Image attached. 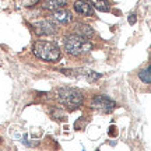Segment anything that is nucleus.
I'll return each instance as SVG.
<instances>
[{"label": "nucleus", "instance_id": "9d476101", "mask_svg": "<svg viewBox=\"0 0 151 151\" xmlns=\"http://www.w3.org/2000/svg\"><path fill=\"white\" fill-rule=\"evenodd\" d=\"M88 3H90L92 7H95L97 10L104 11V13H108V11L111 10V6H109L108 0H88Z\"/></svg>", "mask_w": 151, "mask_h": 151}, {"label": "nucleus", "instance_id": "9b49d317", "mask_svg": "<svg viewBox=\"0 0 151 151\" xmlns=\"http://www.w3.org/2000/svg\"><path fill=\"white\" fill-rule=\"evenodd\" d=\"M139 77H140V80L144 81L146 84H150L151 83V67L150 66H147L146 70H141L140 74H139Z\"/></svg>", "mask_w": 151, "mask_h": 151}, {"label": "nucleus", "instance_id": "7ed1b4c3", "mask_svg": "<svg viewBox=\"0 0 151 151\" xmlns=\"http://www.w3.org/2000/svg\"><path fill=\"white\" fill-rule=\"evenodd\" d=\"M56 99L59 101L63 106H67L70 109H76L81 106L83 104V95L76 88H69V87H63V88H58L56 91Z\"/></svg>", "mask_w": 151, "mask_h": 151}, {"label": "nucleus", "instance_id": "1a4fd4ad", "mask_svg": "<svg viewBox=\"0 0 151 151\" xmlns=\"http://www.w3.org/2000/svg\"><path fill=\"white\" fill-rule=\"evenodd\" d=\"M66 3H67V0H45L43 1V9L55 11L59 10V9H63Z\"/></svg>", "mask_w": 151, "mask_h": 151}, {"label": "nucleus", "instance_id": "423d86ee", "mask_svg": "<svg viewBox=\"0 0 151 151\" xmlns=\"http://www.w3.org/2000/svg\"><path fill=\"white\" fill-rule=\"evenodd\" d=\"M74 10L78 13V14H83V16H94V9L92 6L86 1V0H77L74 3Z\"/></svg>", "mask_w": 151, "mask_h": 151}, {"label": "nucleus", "instance_id": "ddd939ff", "mask_svg": "<svg viewBox=\"0 0 151 151\" xmlns=\"http://www.w3.org/2000/svg\"><path fill=\"white\" fill-rule=\"evenodd\" d=\"M136 21H137L136 14H130V16H129V24H130V25H133V24H136Z\"/></svg>", "mask_w": 151, "mask_h": 151}, {"label": "nucleus", "instance_id": "f03ea898", "mask_svg": "<svg viewBox=\"0 0 151 151\" xmlns=\"http://www.w3.org/2000/svg\"><path fill=\"white\" fill-rule=\"evenodd\" d=\"M65 48L66 52L71 56H80L83 53L90 52L92 48V45L88 42V39L84 37H81L78 34H73L65 39Z\"/></svg>", "mask_w": 151, "mask_h": 151}, {"label": "nucleus", "instance_id": "39448f33", "mask_svg": "<svg viewBox=\"0 0 151 151\" xmlns=\"http://www.w3.org/2000/svg\"><path fill=\"white\" fill-rule=\"evenodd\" d=\"M35 32L38 35H52L56 32V24L50 20H43V21L35 22L34 24Z\"/></svg>", "mask_w": 151, "mask_h": 151}, {"label": "nucleus", "instance_id": "20e7f679", "mask_svg": "<svg viewBox=\"0 0 151 151\" xmlns=\"http://www.w3.org/2000/svg\"><path fill=\"white\" fill-rule=\"evenodd\" d=\"M91 108L102 113H111L116 108V104H115L113 99H111L106 95H97L91 101Z\"/></svg>", "mask_w": 151, "mask_h": 151}, {"label": "nucleus", "instance_id": "6e6552de", "mask_svg": "<svg viewBox=\"0 0 151 151\" xmlns=\"http://www.w3.org/2000/svg\"><path fill=\"white\" fill-rule=\"evenodd\" d=\"M53 20L60 22V24H67L71 21V14L65 9H59V10H55Z\"/></svg>", "mask_w": 151, "mask_h": 151}, {"label": "nucleus", "instance_id": "f257e3e1", "mask_svg": "<svg viewBox=\"0 0 151 151\" xmlns=\"http://www.w3.org/2000/svg\"><path fill=\"white\" fill-rule=\"evenodd\" d=\"M34 55L45 62H56L60 58V49L55 42L37 41L32 46Z\"/></svg>", "mask_w": 151, "mask_h": 151}, {"label": "nucleus", "instance_id": "f8f14e48", "mask_svg": "<svg viewBox=\"0 0 151 151\" xmlns=\"http://www.w3.org/2000/svg\"><path fill=\"white\" fill-rule=\"evenodd\" d=\"M38 3H39V0H20V4L22 7H34Z\"/></svg>", "mask_w": 151, "mask_h": 151}, {"label": "nucleus", "instance_id": "0eeeda50", "mask_svg": "<svg viewBox=\"0 0 151 151\" xmlns=\"http://www.w3.org/2000/svg\"><path fill=\"white\" fill-rule=\"evenodd\" d=\"M76 34H78V35H81V37L90 39V38L94 37V29H92L90 25H87V24L77 22V24H76Z\"/></svg>", "mask_w": 151, "mask_h": 151}]
</instances>
